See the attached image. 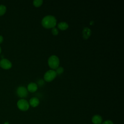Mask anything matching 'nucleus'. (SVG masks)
I'll return each mask as SVG.
<instances>
[{
    "label": "nucleus",
    "instance_id": "13",
    "mask_svg": "<svg viewBox=\"0 0 124 124\" xmlns=\"http://www.w3.org/2000/svg\"><path fill=\"white\" fill-rule=\"evenodd\" d=\"M63 71H64V69L62 66H60V67H57L56 69V71H55L57 75H60L62 74L63 72Z\"/></svg>",
    "mask_w": 124,
    "mask_h": 124
},
{
    "label": "nucleus",
    "instance_id": "20",
    "mask_svg": "<svg viewBox=\"0 0 124 124\" xmlns=\"http://www.w3.org/2000/svg\"><path fill=\"white\" fill-rule=\"evenodd\" d=\"M1 52V47H0V54Z\"/></svg>",
    "mask_w": 124,
    "mask_h": 124
},
{
    "label": "nucleus",
    "instance_id": "11",
    "mask_svg": "<svg viewBox=\"0 0 124 124\" xmlns=\"http://www.w3.org/2000/svg\"><path fill=\"white\" fill-rule=\"evenodd\" d=\"M58 27L62 30H65L68 28V24L65 22H60L58 24Z\"/></svg>",
    "mask_w": 124,
    "mask_h": 124
},
{
    "label": "nucleus",
    "instance_id": "10",
    "mask_svg": "<svg viewBox=\"0 0 124 124\" xmlns=\"http://www.w3.org/2000/svg\"><path fill=\"white\" fill-rule=\"evenodd\" d=\"M29 105L32 107H37L39 104V100L37 97H33L31 98L29 101Z\"/></svg>",
    "mask_w": 124,
    "mask_h": 124
},
{
    "label": "nucleus",
    "instance_id": "9",
    "mask_svg": "<svg viewBox=\"0 0 124 124\" xmlns=\"http://www.w3.org/2000/svg\"><path fill=\"white\" fill-rule=\"evenodd\" d=\"M38 89V85L34 82H31L29 83L27 87V90L31 92H35Z\"/></svg>",
    "mask_w": 124,
    "mask_h": 124
},
{
    "label": "nucleus",
    "instance_id": "5",
    "mask_svg": "<svg viewBox=\"0 0 124 124\" xmlns=\"http://www.w3.org/2000/svg\"><path fill=\"white\" fill-rule=\"evenodd\" d=\"M16 93L21 98H24L28 95V90L24 86H19L17 88Z\"/></svg>",
    "mask_w": 124,
    "mask_h": 124
},
{
    "label": "nucleus",
    "instance_id": "1",
    "mask_svg": "<svg viewBox=\"0 0 124 124\" xmlns=\"http://www.w3.org/2000/svg\"><path fill=\"white\" fill-rule=\"evenodd\" d=\"M56 18L51 15H48L45 16L42 20L41 23L42 26L45 28L49 29L55 27L56 24Z\"/></svg>",
    "mask_w": 124,
    "mask_h": 124
},
{
    "label": "nucleus",
    "instance_id": "2",
    "mask_svg": "<svg viewBox=\"0 0 124 124\" xmlns=\"http://www.w3.org/2000/svg\"><path fill=\"white\" fill-rule=\"evenodd\" d=\"M60 60L59 58L56 55H52L48 59V64L49 66L53 69H56L59 67Z\"/></svg>",
    "mask_w": 124,
    "mask_h": 124
},
{
    "label": "nucleus",
    "instance_id": "7",
    "mask_svg": "<svg viewBox=\"0 0 124 124\" xmlns=\"http://www.w3.org/2000/svg\"><path fill=\"white\" fill-rule=\"evenodd\" d=\"M102 121V117L98 114L93 115L92 118V122L93 124H101Z\"/></svg>",
    "mask_w": 124,
    "mask_h": 124
},
{
    "label": "nucleus",
    "instance_id": "14",
    "mask_svg": "<svg viewBox=\"0 0 124 124\" xmlns=\"http://www.w3.org/2000/svg\"><path fill=\"white\" fill-rule=\"evenodd\" d=\"M43 1L42 0H34L33 1V5L35 6L38 7L42 5Z\"/></svg>",
    "mask_w": 124,
    "mask_h": 124
},
{
    "label": "nucleus",
    "instance_id": "12",
    "mask_svg": "<svg viewBox=\"0 0 124 124\" xmlns=\"http://www.w3.org/2000/svg\"><path fill=\"white\" fill-rule=\"evenodd\" d=\"M6 11V7L3 4L0 5V16L3 15Z\"/></svg>",
    "mask_w": 124,
    "mask_h": 124
},
{
    "label": "nucleus",
    "instance_id": "19",
    "mask_svg": "<svg viewBox=\"0 0 124 124\" xmlns=\"http://www.w3.org/2000/svg\"><path fill=\"white\" fill-rule=\"evenodd\" d=\"M4 124H9V123L8 122H6L4 123Z\"/></svg>",
    "mask_w": 124,
    "mask_h": 124
},
{
    "label": "nucleus",
    "instance_id": "18",
    "mask_svg": "<svg viewBox=\"0 0 124 124\" xmlns=\"http://www.w3.org/2000/svg\"><path fill=\"white\" fill-rule=\"evenodd\" d=\"M3 41V37L2 36L0 35V44L2 43Z\"/></svg>",
    "mask_w": 124,
    "mask_h": 124
},
{
    "label": "nucleus",
    "instance_id": "17",
    "mask_svg": "<svg viewBox=\"0 0 124 124\" xmlns=\"http://www.w3.org/2000/svg\"><path fill=\"white\" fill-rule=\"evenodd\" d=\"M38 84L40 86H41L42 85H43V84H44V81L42 79H40L39 80V81H38Z\"/></svg>",
    "mask_w": 124,
    "mask_h": 124
},
{
    "label": "nucleus",
    "instance_id": "15",
    "mask_svg": "<svg viewBox=\"0 0 124 124\" xmlns=\"http://www.w3.org/2000/svg\"><path fill=\"white\" fill-rule=\"evenodd\" d=\"M51 32H52V34L54 35H57L59 33V31H58L57 28H56V27H53L52 28Z\"/></svg>",
    "mask_w": 124,
    "mask_h": 124
},
{
    "label": "nucleus",
    "instance_id": "8",
    "mask_svg": "<svg viewBox=\"0 0 124 124\" xmlns=\"http://www.w3.org/2000/svg\"><path fill=\"white\" fill-rule=\"evenodd\" d=\"M82 36L84 39H87L91 35V30L88 27H84L82 31Z\"/></svg>",
    "mask_w": 124,
    "mask_h": 124
},
{
    "label": "nucleus",
    "instance_id": "6",
    "mask_svg": "<svg viewBox=\"0 0 124 124\" xmlns=\"http://www.w3.org/2000/svg\"><path fill=\"white\" fill-rule=\"evenodd\" d=\"M12 62L7 59L3 58L0 61V66L4 69H9L12 67Z\"/></svg>",
    "mask_w": 124,
    "mask_h": 124
},
{
    "label": "nucleus",
    "instance_id": "3",
    "mask_svg": "<svg viewBox=\"0 0 124 124\" xmlns=\"http://www.w3.org/2000/svg\"><path fill=\"white\" fill-rule=\"evenodd\" d=\"M17 106L20 110L22 111H26L29 109L30 105L26 100L21 99L17 101Z\"/></svg>",
    "mask_w": 124,
    "mask_h": 124
},
{
    "label": "nucleus",
    "instance_id": "16",
    "mask_svg": "<svg viewBox=\"0 0 124 124\" xmlns=\"http://www.w3.org/2000/svg\"><path fill=\"white\" fill-rule=\"evenodd\" d=\"M101 124H113V123L112 121L109 120H107L102 122Z\"/></svg>",
    "mask_w": 124,
    "mask_h": 124
},
{
    "label": "nucleus",
    "instance_id": "4",
    "mask_svg": "<svg viewBox=\"0 0 124 124\" xmlns=\"http://www.w3.org/2000/svg\"><path fill=\"white\" fill-rule=\"evenodd\" d=\"M57 76V74L55 71L53 70H49L47 71L44 76V79L47 82H50L53 80Z\"/></svg>",
    "mask_w": 124,
    "mask_h": 124
}]
</instances>
